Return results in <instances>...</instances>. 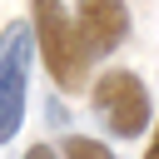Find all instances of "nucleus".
Here are the masks:
<instances>
[{"instance_id":"nucleus-5","label":"nucleus","mask_w":159,"mask_h":159,"mask_svg":"<svg viewBox=\"0 0 159 159\" xmlns=\"http://www.w3.org/2000/svg\"><path fill=\"white\" fill-rule=\"evenodd\" d=\"M60 154H65V159H114V149L99 144V139H89V134H65Z\"/></svg>"},{"instance_id":"nucleus-2","label":"nucleus","mask_w":159,"mask_h":159,"mask_svg":"<svg viewBox=\"0 0 159 159\" xmlns=\"http://www.w3.org/2000/svg\"><path fill=\"white\" fill-rule=\"evenodd\" d=\"M89 104H94L99 124L114 139H139L149 129V114H154L149 89H144V80L134 70H104L94 80V89H89Z\"/></svg>"},{"instance_id":"nucleus-3","label":"nucleus","mask_w":159,"mask_h":159,"mask_svg":"<svg viewBox=\"0 0 159 159\" xmlns=\"http://www.w3.org/2000/svg\"><path fill=\"white\" fill-rule=\"evenodd\" d=\"M35 35L25 20L0 30V144H10L25 124V84H30Z\"/></svg>"},{"instance_id":"nucleus-4","label":"nucleus","mask_w":159,"mask_h":159,"mask_svg":"<svg viewBox=\"0 0 159 159\" xmlns=\"http://www.w3.org/2000/svg\"><path fill=\"white\" fill-rule=\"evenodd\" d=\"M75 25L84 50L99 60L129 40V5L124 0H75Z\"/></svg>"},{"instance_id":"nucleus-7","label":"nucleus","mask_w":159,"mask_h":159,"mask_svg":"<svg viewBox=\"0 0 159 159\" xmlns=\"http://www.w3.org/2000/svg\"><path fill=\"white\" fill-rule=\"evenodd\" d=\"M144 159H159V124H154V139L144 144Z\"/></svg>"},{"instance_id":"nucleus-6","label":"nucleus","mask_w":159,"mask_h":159,"mask_svg":"<svg viewBox=\"0 0 159 159\" xmlns=\"http://www.w3.org/2000/svg\"><path fill=\"white\" fill-rule=\"evenodd\" d=\"M25 159H65V154H60V149H50V144H30V149H25Z\"/></svg>"},{"instance_id":"nucleus-1","label":"nucleus","mask_w":159,"mask_h":159,"mask_svg":"<svg viewBox=\"0 0 159 159\" xmlns=\"http://www.w3.org/2000/svg\"><path fill=\"white\" fill-rule=\"evenodd\" d=\"M30 15H35V50H40V60H45L50 80H55L60 89H80V84L89 80L94 55L84 50L75 15H70L60 0H30Z\"/></svg>"}]
</instances>
